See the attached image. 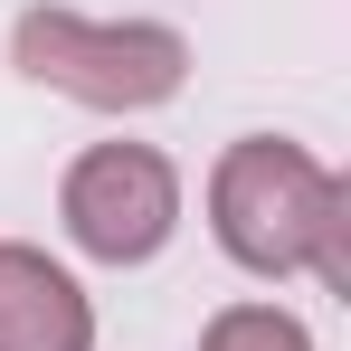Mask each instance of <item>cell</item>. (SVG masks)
Segmentation results:
<instances>
[{
	"label": "cell",
	"instance_id": "obj_1",
	"mask_svg": "<svg viewBox=\"0 0 351 351\" xmlns=\"http://www.w3.org/2000/svg\"><path fill=\"white\" fill-rule=\"evenodd\" d=\"M209 228L247 276H294L313 266L332 294H351V180L323 171L304 143L247 133L209 171Z\"/></svg>",
	"mask_w": 351,
	"mask_h": 351
},
{
	"label": "cell",
	"instance_id": "obj_2",
	"mask_svg": "<svg viewBox=\"0 0 351 351\" xmlns=\"http://www.w3.org/2000/svg\"><path fill=\"white\" fill-rule=\"evenodd\" d=\"M19 76L58 86L95 114H143V105H171L180 76H190V38L162 19H76V10H29L19 19Z\"/></svg>",
	"mask_w": 351,
	"mask_h": 351
},
{
	"label": "cell",
	"instance_id": "obj_3",
	"mask_svg": "<svg viewBox=\"0 0 351 351\" xmlns=\"http://www.w3.org/2000/svg\"><path fill=\"white\" fill-rule=\"evenodd\" d=\"M58 219L86 256L105 266H143L162 256L180 228V171L152 152V143H95L66 162V190H58Z\"/></svg>",
	"mask_w": 351,
	"mask_h": 351
},
{
	"label": "cell",
	"instance_id": "obj_4",
	"mask_svg": "<svg viewBox=\"0 0 351 351\" xmlns=\"http://www.w3.org/2000/svg\"><path fill=\"white\" fill-rule=\"evenodd\" d=\"M0 351H95L86 285L19 237H0Z\"/></svg>",
	"mask_w": 351,
	"mask_h": 351
},
{
	"label": "cell",
	"instance_id": "obj_5",
	"mask_svg": "<svg viewBox=\"0 0 351 351\" xmlns=\"http://www.w3.org/2000/svg\"><path fill=\"white\" fill-rule=\"evenodd\" d=\"M199 351H313V332L276 304H228V313H209Z\"/></svg>",
	"mask_w": 351,
	"mask_h": 351
}]
</instances>
